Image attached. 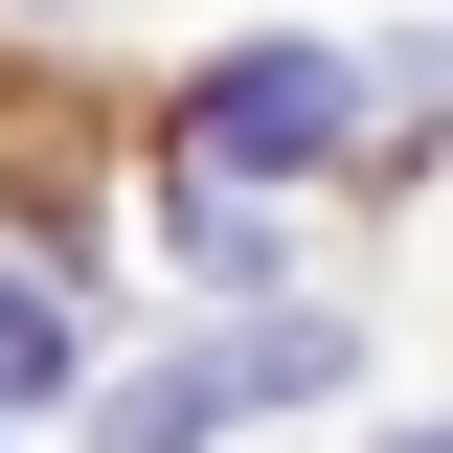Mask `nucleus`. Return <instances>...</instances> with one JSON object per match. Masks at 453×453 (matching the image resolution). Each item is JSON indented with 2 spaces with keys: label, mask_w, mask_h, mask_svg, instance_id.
Listing matches in <instances>:
<instances>
[{
  "label": "nucleus",
  "mask_w": 453,
  "mask_h": 453,
  "mask_svg": "<svg viewBox=\"0 0 453 453\" xmlns=\"http://www.w3.org/2000/svg\"><path fill=\"white\" fill-rule=\"evenodd\" d=\"M408 453H453V431H408Z\"/></svg>",
  "instance_id": "nucleus-4"
},
{
  "label": "nucleus",
  "mask_w": 453,
  "mask_h": 453,
  "mask_svg": "<svg viewBox=\"0 0 453 453\" xmlns=\"http://www.w3.org/2000/svg\"><path fill=\"white\" fill-rule=\"evenodd\" d=\"M46 386H68V318H46L23 273H0V408H46Z\"/></svg>",
  "instance_id": "nucleus-3"
},
{
  "label": "nucleus",
  "mask_w": 453,
  "mask_h": 453,
  "mask_svg": "<svg viewBox=\"0 0 453 453\" xmlns=\"http://www.w3.org/2000/svg\"><path fill=\"white\" fill-rule=\"evenodd\" d=\"M340 113H363V68H340V46H226L204 91H181V204H250V181H295Z\"/></svg>",
  "instance_id": "nucleus-1"
},
{
  "label": "nucleus",
  "mask_w": 453,
  "mask_h": 453,
  "mask_svg": "<svg viewBox=\"0 0 453 453\" xmlns=\"http://www.w3.org/2000/svg\"><path fill=\"white\" fill-rule=\"evenodd\" d=\"M295 386H340L318 318H273V340H181V363H136V386L91 408V453H204L226 408H295Z\"/></svg>",
  "instance_id": "nucleus-2"
}]
</instances>
